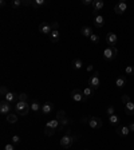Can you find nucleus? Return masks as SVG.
I'll list each match as a JSON object with an SVG mask.
<instances>
[{
  "mask_svg": "<svg viewBox=\"0 0 134 150\" xmlns=\"http://www.w3.org/2000/svg\"><path fill=\"white\" fill-rule=\"evenodd\" d=\"M14 110H15V113L18 114V115H27L28 114V111L31 110V106L28 102H18V103H15V106H14Z\"/></svg>",
  "mask_w": 134,
  "mask_h": 150,
  "instance_id": "obj_1",
  "label": "nucleus"
},
{
  "mask_svg": "<svg viewBox=\"0 0 134 150\" xmlns=\"http://www.w3.org/2000/svg\"><path fill=\"white\" fill-rule=\"evenodd\" d=\"M117 55H118V50H117V47H107L105 48L103 51V59L105 60H114L117 58Z\"/></svg>",
  "mask_w": 134,
  "mask_h": 150,
  "instance_id": "obj_2",
  "label": "nucleus"
},
{
  "mask_svg": "<svg viewBox=\"0 0 134 150\" xmlns=\"http://www.w3.org/2000/svg\"><path fill=\"white\" fill-rule=\"evenodd\" d=\"M71 130H67V133H66L63 137L61 138V146L62 147H65V149H70V147L73 146V143H74V141H73V138H71Z\"/></svg>",
  "mask_w": 134,
  "mask_h": 150,
  "instance_id": "obj_3",
  "label": "nucleus"
},
{
  "mask_svg": "<svg viewBox=\"0 0 134 150\" xmlns=\"http://www.w3.org/2000/svg\"><path fill=\"white\" fill-rule=\"evenodd\" d=\"M88 86H90L93 90H98V89H99L101 79H99V73H98V71H95L91 77L88 78Z\"/></svg>",
  "mask_w": 134,
  "mask_h": 150,
  "instance_id": "obj_4",
  "label": "nucleus"
},
{
  "mask_svg": "<svg viewBox=\"0 0 134 150\" xmlns=\"http://www.w3.org/2000/svg\"><path fill=\"white\" fill-rule=\"evenodd\" d=\"M88 126L94 129V130H98L101 127L103 126V122L101 119L99 117H90V119H88Z\"/></svg>",
  "mask_w": 134,
  "mask_h": 150,
  "instance_id": "obj_5",
  "label": "nucleus"
},
{
  "mask_svg": "<svg viewBox=\"0 0 134 150\" xmlns=\"http://www.w3.org/2000/svg\"><path fill=\"white\" fill-rule=\"evenodd\" d=\"M11 110H12V106H11L10 102H7L5 99H3L1 102H0V114H1V115L7 117L8 114L11 113Z\"/></svg>",
  "mask_w": 134,
  "mask_h": 150,
  "instance_id": "obj_6",
  "label": "nucleus"
},
{
  "mask_svg": "<svg viewBox=\"0 0 134 150\" xmlns=\"http://www.w3.org/2000/svg\"><path fill=\"white\" fill-rule=\"evenodd\" d=\"M71 98H73L74 102H77V103H80V102H83L84 98H83V92H82V90L79 89H74L73 91H71Z\"/></svg>",
  "mask_w": 134,
  "mask_h": 150,
  "instance_id": "obj_7",
  "label": "nucleus"
},
{
  "mask_svg": "<svg viewBox=\"0 0 134 150\" xmlns=\"http://www.w3.org/2000/svg\"><path fill=\"white\" fill-rule=\"evenodd\" d=\"M4 99L10 102V103H18L19 102V94H16V92H12V91H8L4 96Z\"/></svg>",
  "mask_w": 134,
  "mask_h": 150,
  "instance_id": "obj_8",
  "label": "nucleus"
},
{
  "mask_svg": "<svg viewBox=\"0 0 134 150\" xmlns=\"http://www.w3.org/2000/svg\"><path fill=\"white\" fill-rule=\"evenodd\" d=\"M117 40H118V36H117L114 32H109V34L106 35V43L109 44V47H115Z\"/></svg>",
  "mask_w": 134,
  "mask_h": 150,
  "instance_id": "obj_9",
  "label": "nucleus"
},
{
  "mask_svg": "<svg viewBox=\"0 0 134 150\" xmlns=\"http://www.w3.org/2000/svg\"><path fill=\"white\" fill-rule=\"evenodd\" d=\"M115 131H117V134H118L119 137H127V135L131 133L129 126H119V125L115 127Z\"/></svg>",
  "mask_w": 134,
  "mask_h": 150,
  "instance_id": "obj_10",
  "label": "nucleus"
},
{
  "mask_svg": "<svg viewBox=\"0 0 134 150\" xmlns=\"http://www.w3.org/2000/svg\"><path fill=\"white\" fill-rule=\"evenodd\" d=\"M126 10H127V4L125 1H119V3L115 4V7H114V11L117 15H122Z\"/></svg>",
  "mask_w": 134,
  "mask_h": 150,
  "instance_id": "obj_11",
  "label": "nucleus"
},
{
  "mask_svg": "<svg viewBox=\"0 0 134 150\" xmlns=\"http://www.w3.org/2000/svg\"><path fill=\"white\" fill-rule=\"evenodd\" d=\"M103 24H105V18L102 15L95 14V15H94V26H95L97 28H102Z\"/></svg>",
  "mask_w": 134,
  "mask_h": 150,
  "instance_id": "obj_12",
  "label": "nucleus"
},
{
  "mask_svg": "<svg viewBox=\"0 0 134 150\" xmlns=\"http://www.w3.org/2000/svg\"><path fill=\"white\" fill-rule=\"evenodd\" d=\"M52 109H54V105L51 103V102H46V103H43L42 105V114L43 115H48L51 111H52Z\"/></svg>",
  "mask_w": 134,
  "mask_h": 150,
  "instance_id": "obj_13",
  "label": "nucleus"
},
{
  "mask_svg": "<svg viewBox=\"0 0 134 150\" xmlns=\"http://www.w3.org/2000/svg\"><path fill=\"white\" fill-rule=\"evenodd\" d=\"M39 31H40L42 34L50 35L51 31H52V27H51V24H48V23H40L39 24Z\"/></svg>",
  "mask_w": 134,
  "mask_h": 150,
  "instance_id": "obj_14",
  "label": "nucleus"
},
{
  "mask_svg": "<svg viewBox=\"0 0 134 150\" xmlns=\"http://www.w3.org/2000/svg\"><path fill=\"white\" fill-rule=\"evenodd\" d=\"M48 38H50V40L52 43H56V42H59V39H61V34H59L58 30H52L51 34L48 35Z\"/></svg>",
  "mask_w": 134,
  "mask_h": 150,
  "instance_id": "obj_15",
  "label": "nucleus"
},
{
  "mask_svg": "<svg viewBox=\"0 0 134 150\" xmlns=\"http://www.w3.org/2000/svg\"><path fill=\"white\" fill-rule=\"evenodd\" d=\"M115 86H117L118 89H122L123 86H126V78L123 77V75L117 77V79H115Z\"/></svg>",
  "mask_w": 134,
  "mask_h": 150,
  "instance_id": "obj_16",
  "label": "nucleus"
},
{
  "mask_svg": "<svg viewBox=\"0 0 134 150\" xmlns=\"http://www.w3.org/2000/svg\"><path fill=\"white\" fill-rule=\"evenodd\" d=\"M80 34L83 35V36H86V38H90L94 32H93L91 27H88V26H83V27L80 28Z\"/></svg>",
  "mask_w": 134,
  "mask_h": 150,
  "instance_id": "obj_17",
  "label": "nucleus"
},
{
  "mask_svg": "<svg viewBox=\"0 0 134 150\" xmlns=\"http://www.w3.org/2000/svg\"><path fill=\"white\" fill-rule=\"evenodd\" d=\"M125 113H126V115H134V103L133 102H129V103L125 105Z\"/></svg>",
  "mask_w": 134,
  "mask_h": 150,
  "instance_id": "obj_18",
  "label": "nucleus"
},
{
  "mask_svg": "<svg viewBox=\"0 0 134 150\" xmlns=\"http://www.w3.org/2000/svg\"><path fill=\"white\" fill-rule=\"evenodd\" d=\"M103 7H105V3L102 1V0H94V1H93V8H94V12L101 11Z\"/></svg>",
  "mask_w": 134,
  "mask_h": 150,
  "instance_id": "obj_19",
  "label": "nucleus"
},
{
  "mask_svg": "<svg viewBox=\"0 0 134 150\" xmlns=\"http://www.w3.org/2000/svg\"><path fill=\"white\" fill-rule=\"evenodd\" d=\"M30 106H31V111H34V113H39L40 110H42V106H40V103H39L38 100H32L30 103Z\"/></svg>",
  "mask_w": 134,
  "mask_h": 150,
  "instance_id": "obj_20",
  "label": "nucleus"
},
{
  "mask_svg": "<svg viewBox=\"0 0 134 150\" xmlns=\"http://www.w3.org/2000/svg\"><path fill=\"white\" fill-rule=\"evenodd\" d=\"M82 92H83V98H84V100H87V99H90V96L93 95V92H94V90L90 87V86H87V87H84L83 90H82Z\"/></svg>",
  "mask_w": 134,
  "mask_h": 150,
  "instance_id": "obj_21",
  "label": "nucleus"
},
{
  "mask_svg": "<svg viewBox=\"0 0 134 150\" xmlns=\"http://www.w3.org/2000/svg\"><path fill=\"white\" fill-rule=\"evenodd\" d=\"M47 127H51V129H55V130H59V127H61V125H59V121L55 118V119H51L48 121V122L46 123Z\"/></svg>",
  "mask_w": 134,
  "mask_h": 150,
  "instance_id": "obj_22",
  "label": "nucleus"
},
{
  "mask_svg": "<svg viewBox=\"0 0 134 150\" xmlns=\"http://www.w3.org/2000/svg\"><path fill=\"white\" fill-rule=\"evenodd\" d=\"M109 122H110L111 126L117 127V126L119 125V117H118V115H115V114H113V115L109 117Z\"/></svg>",
  "mask_w": 134,
  "mask_h": 150,
  "instance_id": "obj_23",
  "label": "nucleus"
},
{
  "mask_svg": "<svg viewBox=\"0 0 134 150\" xmlns=\"http://www.w3.org/2000/svg\"><path fill=\"white\" fill-rule=\"evenodd\" d=\"M71 66H73L74 70H80L82 67H83V62L80 60V59H73V62H71Z\"/></svg>",
  "mask_w": 134,
  "mask_h": 150,
  "instance_id": "obj_24",
  "label": "nucleus"
},
{
  "mask_svg": "<svg viewBox=\"0 0 134 150\" xmlns=\"http://www.w3.org/2000/svg\"><path fill=\"white\" fill-rule=\"evenodd\" d=\"M5 119H7L8 123H16L18 122V114H16V113H10Z\"/></svg>",
  "mask_w": 134,
  "mask_h": 150,
  "instance_id": "obj_25",
  "label": "nucleus"
},
{
  "mask_svg": "<svg viewBox=\"0 0 134 150\" xmlns=\"http://www.w3.org/2000/svg\"><path fill=\"white\" fill-rule=\"evenodd\" d=\"M69 123H70V119H69V118H66V117H65V118H62V119L59 121V125H61L59 130H62V129H63L65 126H67Z\"/></svg>",
  "mask_w": 134,
  "mask_h": 150,
  "instance_id": "obj_26",
  "label": "nucleus"
},
{
  "mask_svg": "<svg viewBox=\"0 0 134 150\" xmlns=\"http://www.w3.org/2000/svg\"><path fill=\"white\" fill-rule=\"evenodd\" d=\"M44 4H46L44 0H34V1H32V7L39 8V7H42V5H44Z\"/></svg>",
  "mask_w": 134,
  "mask_h": 150,
  "instance_id": "obj_27",
  "label": "nucleus"
},
{
  "mask_svg": "<svg viewBox=\"0 0 134 150\" xmlns=\"http://www.w3.org/2000/svg\"><path fill=\"white\" fill-rule=\"evenodd\" d=\"M55 131H56V130H55V129H51V127H47V126H46V129H44V134L50 137V135L55 134Z\"/></svg>",
  "mask_w": 134,
  "mask_h": 150,
  "instance_id": "obj_28",
  "label": "nucleus"
},
{
  "mask_svg": "<svg viewBox=\"0 0 134 150\" xmlns=\"http://www.w3.org/2000/svg\"><path fill=\"white\" fill-rule=\"evenodd\" d=\"M90 40H91L94 44H98V43H99V36L97 34H93L91 36H90Z\"/></svg>",
  "mask_w": 134,
  "mask_h": 150,
  "instance_id": "obj_29",
  "label": "nucleus"
},
{
  "mask_svg": "<svg viewBox=\"0 0 134 150\" xmlns=\"http://www.w3.org/2000/svg\"><path fill=\"white\" fill-rule=\"evenodd\" d=\"M19 100H20V102H28V95H27L26 92L19 94Z\"/></svg>",
  "mask_w": 134,
  "mask_h": 150,
  "instance_id": "obj_30",
  "label": "nucleus"
},
{
  "mask_svg": "<svg viewBox=\"0 0 134 150\" xmlns=\"http://www.w3.org/2000/svg\"><path fill=\"white\" fill-rule=\"evenodd\" d=\"M125 73H126L127 75H134V67H133V66H126Z\"/></svg>",
  "mask_w": 134,
  "mask_h": 150,
  "instance_id": "obj_31",
  "label": "nucleus"
},
{
  "mask_svg": "<svg viewBox=\"0 0 134 150\" xmlns=\"http://www.w3.org/2000/svg\"><path fill=\"white\" fill-rule=\"evenodd\" d=\"M11 141H12V143H14V145H19L22 139H20V137H19V135H12Z\"/></svg>",
  "mask_w": 134,
  "mask_h": 150,
  "instance_id": "obj_32",
  "label": "nucleus"
},
{
  "mask_svg": "<svg viewBox=\"0 0 134 150\" xmlns=\"http://www.w3.org/2000/svg\"><path fill=\"white\" fill-rule=\"evenodd\" d=\"M65 117H66V113L63 111V110H59V111L56 113V119L58 121H61L62 118H65Z\"/></svg>",
  "mask_w": 134,
  "mask_h": 150,
  "instance_id": "obj_33",
  "label": "nucleus"
},
{
  "mask_svg": "<svg viewBox=\"0 0 134 150\" xmlns=\"http://www.w3.org/2000/svg\"><path fill=\"white\" fill-rule=\"evenodd\" d=\"M22 4H23V1H22V0H14L11 5H12L14 8H18V7H20Z\"/></svg>",
  "mask_w": 134,
  "mask_h": 150,
  "instance_id": "obj_34",
  "label": "nucleus"
},
{
  "mask_svg": "<svg viewBox=\"0 0 134 150\" xmlns=\"http://www.w3.org/2000/svg\"><path fill=\"white\" fill-rule=\"evenodd\" d=\"M4 150H15V145L14 143H7L4 146Z\"/></svg>",
  "mask_w": 134,
  "mask_h": 150,
  "instance_id": "obj_35",
  "label": "nucleus"
},
{
  "mask_svg": "<svg viewBox=\"0 0 134 150\" xmlns=\"http://www.w3.org/2000/svg\"><path fill=\"white\" fill-rule=\"evenodd\" d=\"M106 113L109 114V117L113 115V114H114V106H109V107H107V110H106Z\"/></svg>",
  "mask_w": 134,
  "mask_h": 150,
  "instance_id": "obj_36",
  "label": "nucleus"
},
{
  "mask_svg": "<svg viewBox=\"0 0 134 150\" xmlns=\"http://www.w3.org/2000/svg\"><path fill=\"white\" fill-rule=\"evenodd\" d=\"M122 102H123L125 105L129 103V102H130V96L126 95V94H125V95H122Z\"/></svg>",
  "mask_w": 134,
  "mask_h": 150,
  "instance_id": "obj_37",
  "label": "nucleus"
},
{
  "mask_svg": "<svg viewBox=\"0 0 134 150\" xmlns=\"http://www.w3.org/2000/svg\"><path fill=\"white\" fill-rule=\"evenodd\" d=\"M8 92V90H7V87L5 86H1V90H0V94H1V96H5V94Z\"/></svg>",
  "mask_w": 134,
  "mask_h": 150,
  "instance_id": "obj_38",
  "label": "nucleus"
},
{
  "mask_svg": "<svg viewBox=\"0 0 134 150\" xmlns=\"http://www.w3.org/2000/svg\"><path fill=\"white\" fill-rule=\"evenodd\" d=\"M88 119H90V117L84 115V117H82V118H80V122H82V123H88Z\"/></svg>",
  "mask_w": 134,
  "mask_h": 150,
  "instance_id": "obj_39",
  "label": "nucleus"
},
{
  "mask_svg": "<svg viewBox=\"0 0 134 150\" xmlns=\"http://www.w3.org/2000/svg\"><path fill=\"white\" fill-rule=\"evenodd\" d=\"M83 5H93V0H83Z\"/></svg>",
  "mask_w": 134,
  "mask_h": 150,
  "instance_id": "obj_40",
  "label": "nucleus"
},
{
  "mask_svg": "<svg viewBox=\"0 0 134 150\" xmlns=\"http://www.w3.org/2000/svg\"><path fill=\"white\" fill-rule=\"evenodd\" d=\"M51 27H52V30H56V28L59 27V24H58L56 22H55V23H52V24H51Z\"/></svg>",
  "mask_w": 134,
  "mask_h": 150,
  "instance_id": "obj_41",
  "label": "nucleus"
},
{
  "mask_svg": "<svg viewBox=\"0 0 134 150\" xmlns=\"http://www.w3.org/2000/svg\"><path fill=\"white\" fill-rule=\"evenodd\" d=\"M129 129H130V131H134V122H131L130 125H129Z\"/></svg>",
  "mask_w": 134,
  "mask_h": 150,
  "instance_id": "obj_42",
  "label": "nucleus"
},
{
  "mask_svg": "<svg viewBox=\"0 0 134 150\" xmlns=\"http://www.w3.org/2000/svg\"><path fill=\"white\" fill-rule=\"evenodd\" d=\"M0 4H1V7H4V5H5V1H4V0H1V1H0Z\"/></svg>",
  "mask_w": 134,
  "mask_h": 150,
  "instance_id": "obj_43",
  "label": "nucleus"
},
{
  "mask_svg": "<svg viewBox=\"0 0 134 150\" xmlns=\"http://www.w3.org/2000/svg\"><path fill=\"white\" fill-rule=\"evenodd\" d=\"M86 150H88V149H86Z\"/></svg>",
  "mask_w": 134,
  "mask_h": 150,
  "instance_id": "obj_44",
  "label": "nucleus"
}]
</instances>
